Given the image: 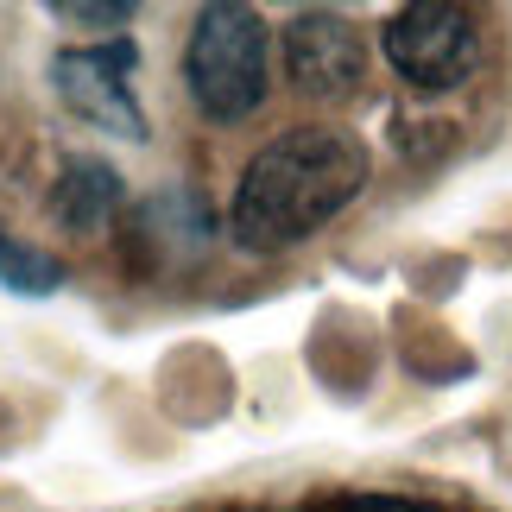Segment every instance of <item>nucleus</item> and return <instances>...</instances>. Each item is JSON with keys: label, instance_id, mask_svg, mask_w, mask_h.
I'll return each mask as SVG.
<instances>
[{"label": "nucleus", "instance_id": "obj_9", "mask_svg": "<svg viewBox=\"0 0 512 512\" xmlns=\"http://www.w3.org/2000/svg\"><path fill=\"white\" fill-rule=\"evenodd\" d=\"M57 19H76V26H127L133 7L127 0H57Z\"/></svg>", "mask_w": 512, "mask_h": 512}, {"label": "nucleus", "instance_id": "obj_2", "mask_svg": "<svg viewBox=\"0 0 512 512\" xmlns=\"http://www.w3.org/2000/svg\"><path fill=\"white\" fill-rule=\"evenodd\" d=\"M184 89H190L196 114L215 127H241L247 114H260L266 89H272L266 19L253 7H241V0L203 7L190 26V45H184Z\"/></svg>", "mask_w": 512, "mask_h": 512}, {"label": "nucleus", "instance_id": "obj_6", "mask_svg": "<svg viewBox=\"0 0 512 512\" xmlns=\"http://www.w3.org/2000/svg\"><path fill=\"white\" fill-rule=\"evenodd\" d=\"M127 203V184H121V171H114L108 159H95V152H70L64 171H57V184H51V222L64 228V234H102L114 215H121Z\"/></svg>", "mask_w": 512, "mask_h": 512}, {"label": "nucleus", "instance_id": "obj_5", "mask_svg": "<svg viewBox=\"0 0 512 512\" xmlns=\"http://www.w3.org/2000/svg\"><path fill=\"white\" fill-rule=\"evenodd\" d=\"M279 57H285V83L304 95V102H348L361 95L367 76V38L348 13L336 7H304L285 19L279 32Z\"/></svg>", "mask_w": 512, "mask_h": 512}, {"label": "nucleus", "instance_id": "obj_7", "mask_svg": "<svg viewBox=\"0 0 512 512\" xmlns=\"http://www.w3.org/2000/svg\"><path fill=\"white\" fill-rule=\"evenodd\" d=\"M140 241L146 247H159V260H184V253H203L209 247V234H215V215L203 209V196L196 190H159V196H146L140 203Z\"/></svg>", "mask_w": 512, "mask_h": 512}, {"label": "nucleus", "instance_id": "obj_1", "mask_svg": "<svg viewBox=\"0 0 512 512\" xmlns=\"http://www.w3.org/2000/svg\"><path fill=\"white\" fill-rule=\"evenodd\" d=\"M367 190V146L348 127L304 121L285 127L247 159L241 184L228 196V241L241 253H285L304 247L317 228Z\"/></svg>", "mask_w": 512, "mask_h": 512}, {"label": "nucleus", "instance_id": "obj_10", "mask_svg": "<svg viewBox=\"0 0 512 512\" xmlns=\"http://www.w3.org/2000/svg\"><path fill=\"white\" fill-rule=\"evenodd\" d=\"M323 512H443V506H424V500H405V494H342Z\"/></svg>", "mask_w": 512, "mask_h": 512}, {"label": "nucleus", "instance_id": "obj_3", "mask_svg": "<svg viewBox=\"0 0 512 512\" xmlns=\"http://www.w3.org/2000/svg\"><path fill=\"white\" fill-rule=\"evenodd\" d=\"M380 51L411 89H456L481 64V26L456 0H411L380 26Z\"/></svg>", "mask_w": 512, "mask_h": 512}, {"label": "nucleus", "instance_id": "obj_8", "mask_svg": "<svg viewBox=\"0 0 512 512\" xmlns=\"http://www.w3.org/2000/svg\"><path fill=\"white\" fill-rule=\"evenodd\" d=\"M0 285L19 291V298H51L57 285H64V260L32 241H19V234L0 222Z\"/></svg>", "mask_w": 512, "mask_h": 512}, {"label": "nucleus", "instance_id": "obj_4", "mask_svg": "<svg viewBox=\"0 0 512 512\" xmlns=\"http://www.w3.org/2000/svg\"><path fill=\"white\" fill-rule=\"evenodd\" d=\"M133 70H140V45L121 32V38H102V45H70L51 57V83L64 95V108L76 121L114 133V140H146V108H140V89H133Z\"/></svg>", "mask_w": 512, "mask_h": 512}]
</instances>
